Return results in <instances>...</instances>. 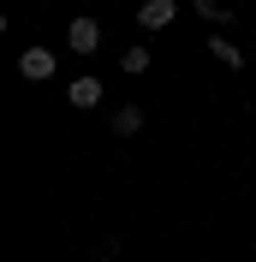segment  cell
<instances>
[{
  "instance_id": "cell-4",
  "label": "cell",
  "mask_w": 256,
  "mask_h": 262,
  "mask_svg": "<svg viewBox=\"0 0 256 262\" xmlns=\"http://www.w3.org/2000/svg\"><path fill=\"white\" fill-rule=\"evenodd\" d=\"M66 96H72V107H96V101H101V78H90V72H83V78H72V90H66Z\"/></svg>"
},
{
  "instance_id": "cell-5",
  "label": "cell",
  "mask_w": 256,
  "mask_h": 262,
  "mask_svg": "<svg viewBox=\"0 0 256 262\" xmlns=\"http://www.w3.org/2000/svg\"><path fill=\"white\" fill-rule=\"evenodd\" d=\"M113 131H119V137H137V131H143V107H119V114H113Z\"/></svg>"
},
{
  "instance_id": "cell-8",
  "label": "cell",
  "mask_w": 256,
  "mask_h": 262,
  "mask_svg": "<svg viewBox=\"0 0 256 262\" xmlns=\"http://www.w3.org/2000/svg\"><path fill=\"white\" fill-rule=\"evenodd\" d=\"M191 6H197V12H203V18H215V24H226V18H232V12H226V6H221V0H191Z\"/></svg>"
},
{
  "instance_id": "cell-1",
  "label": "cell",
  "mask_w": 256,
  "mask_h": 262,
  "mask_svg": "<svg viewBox=\"0 0 256 262\" xmlns=\"http://www.w3.org/2000/svg\"><path fill=\"white\" fill-rule=\"evenodd\" d=\"M66 42H72L78 54H96L101 48V24L96 18H72V24H66Z\"/></svg>"
},
{
  "instance_id": "cell-2",
  "label": "cell",
  "mask_w": 256,
  "mask_h": 262,
  "mask_svg": "<svg viewBox=\"0 0 256 262\" xmlns=\"http://www.w3.org/2000/svg\"><path fill=\"white\" fill-rule=\"evenodd\" d=\"M18 72H24L30 83L54 78V54H48V48H24V54H18Z\"/></svg>"
},
{
  "instance_id": "cell-6",
  "label": "cell",
  "mask_w": 256,
  "mask_h": 262,
  "mask_svg": "<svg viewBox=\"0 0 256 262\" xmlns=\"http://www.w3.org/2000/svg\"><path fill=\"white\" fill-rule=\"evenodd\" d=\"M208 54H215V60H221L226 72H239V66H244V54L232 48V42H226V36H215V42H208Z\"/></svg>"
},
{
  "instance_id": "cell-7",
  "label": "cell",
  "mask_w": 256,
  "mask_h": 262,
  "mask_svg": "<svg viewBox=\"0 0 256 262\" xmlns=\"http://www.w3.org/2000/svg\"><path fill=\"white\" fill-rule=\"evenodd\" d=\"M119 66H125L131 78H143V72H149L155 60H149V48H125V60H119Z\"/></svg>"
},
{
  "instance_id": "cell-3",
  "label": "cell",
  "mask_w": 256,
  "mask_h": 262,
  "mask_svg": "<svg viewBox=\"0 0 256 262\" xmlns=\"http://www.w3.org/2000/svg\"><path fill=\"white\" fill-rule=\"evenodd\" d=\"M173 18H179V6H173V0H143V12H137V24H143V30H167Z\"/></svg>"
}]
</instances>
